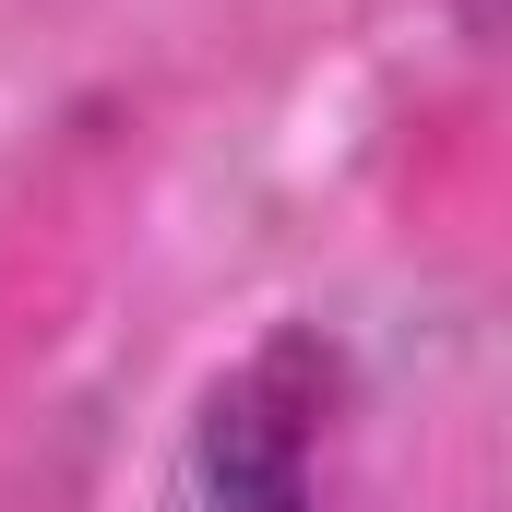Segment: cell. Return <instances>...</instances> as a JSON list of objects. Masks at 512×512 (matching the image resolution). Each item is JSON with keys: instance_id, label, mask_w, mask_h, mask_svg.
<instances>
[{"instance_id": "6da1fadb", "label": "cell", "mask_w": 512, "mask_h": 512, "mask_svg": "<svg viewBox=\"0 0 512 512\" xmlns=\"http://www.w3.org/2000/svg\"><path fill=\"white\" fill-rule=\"evenodd\" d=\"M334 429H346V346L286 322L203 393L179 489H191V512H322Z\"/></svg>"}]
</instances>
